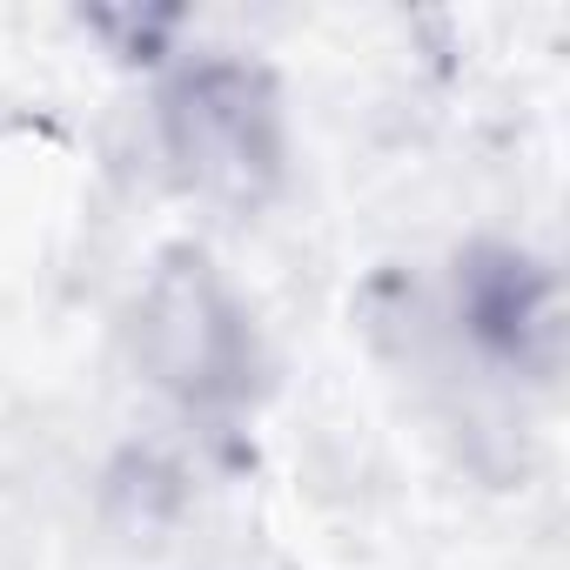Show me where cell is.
I'll return each mask as SVG.
<instances>
[{
	"label": "cell",
	"instance_id": "cell-4",
	"mask_svg": "<svg viewBox=\"0 0 570 570\" xmlns=\"http://www.w3.org/2000/svg\"><path fill=\"white\" fill-rule=\"evenodd\" d=\"M181 8H95V14H81V28L88 35H101L121 61H161L168 55V41L181 35Z\"/></svg>",
	"mask_w": 570,
	"mask_h": 570
},
{
	"label": "cell",
	"instance_id": "cell-1",
	"mask_svg": "<svg viewBox=\"0 0 570 570\" xmlns=\"http://www.w3.org/2000/svg\"><path fill=\"white\" fill-rule=\"evenodd\" d=\"M128 356L141 383L181 416H235L262 390V336L208 248L175 242L155 255L128 303Z\"/></svg>",
	"mask_w": 570,
	"mask_h": 570
},
{
	"label": "cell",
	"instance_id": "cell-2",
	"mask_svg": "<svg viewBox=\"0 0 570 570\" xmlns=\"http://www.w3.org/2000/svg\"><path fill=\"white\" fill-rule=\"evenodd\" d=\"M161 128V155L175 168V181L228 215H255L262 202H275L282 175H289V115L268 81V68L255 61H188L155 108Z\"/></svg>",
	"mask_w": 570,
	"mask_h": 570
},
{
	"label": "cell",
	"instance_id": "cell-3",
	"mask_svg": "<svg viewBox=\"0 0 570 570\" xmlns=\"http://www.w3.org/2000/svg\"><path fill=\"white\" fill-rule=\"evenodd\" d=\"M450 330L476 363L523 383H557L570 356L563 275L517 242H470L450 268Z\"/></svg>",
	"mask_w": 570,
	"mask_h": 570
}]
</instances>
